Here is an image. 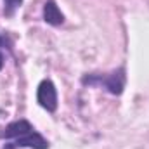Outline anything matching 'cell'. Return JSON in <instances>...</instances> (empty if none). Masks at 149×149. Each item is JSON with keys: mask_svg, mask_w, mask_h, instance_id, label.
I'll return each mask as SVG.
<instances>
[{"mask_svg": "<svg viewBox=\"0 0 149 149\" xmlns=\"http://www.w3.org/2000/svg\"><path fill=\"white\" fill-rule=\"evenodd\" d=\"M125 80H127L125 68H118L108 74H85L81 78V83L83 85H99V87H104L113 95H120L125 88Z\"/></svg>", "mask_w": 149, "mask_h": 149, "instance_id": "7a4b0ae2", "label": "cell"}, {"mask_svg": "<svg viewBox=\"0 0 149 149\" xmlns=\"http://www.w3.org/2000/svg\"><path fill=\"white\" fill-rule=\"evenodd\" d=\"M43 21L50 26H59L64 23V14L54 0H47L43 5Z\"/></svg>", "mask_w": 149, "mask_h": 149, "instance_id": "277c9868", "label": "cell"}, {"mask_svg": "<svg viewBox=\"0 0 149 149\" xmlns=\"http://www.w3.org/2000/svg\"><path fill=\"white\" fill-rule=\"evenodd\" d=\"M3 42H5V40H3V38L0 37V49H2ZM2 68H3V54H2V50H0V70H2Z\"/></svg>", "mask_w": 149, "mask_h": 149, "instance_id": "8992f818", "label": "cell"}, {"mask_svg": "<svg viewBox=\"0 0 149 149\" xmlns=\"http://www.w3.org/2000/svg\"><path fill=\"white\" fill-rule=\"evenodd\" d=\"M0 139L9 141L3 149H49V142L43 135H40L28 120H17L9 123L5 128L0 130Z\"/></svg>", "mask_w": 149, "mask_h": 149, "instance_id": "6da1fadb", "label": "cell"}, {"mask_svg": "<svg viewBox=\"0 0 149 149\" xmlns=\"http://www.w3.org/2000/svg\"><path fill=\"white\" fill-rule=\"evenodd\" d=\"M37 101L38 104L49 113H54L57 109V90H56V85L50 80H42L40 81L37 90Z\"/></svg>", "mask_w": 149, "mask_h": 149, "instance_id": "3957f363", "label": "cell"}, {"mask_svg": "<svg viewBox=\"0 0 149 149\" xmlns=\"http://www.w3.org/2000/svg\"><path fill=\"white\" fill-rule=\"evenodd\" d=\"M23 0H3V12L5 16H12L17 7H21Z\"/></svg>", "mask_w": 149, "mask_h": 149, "instance_id": "5b68a950", "label": "cell"}]
</instances>
